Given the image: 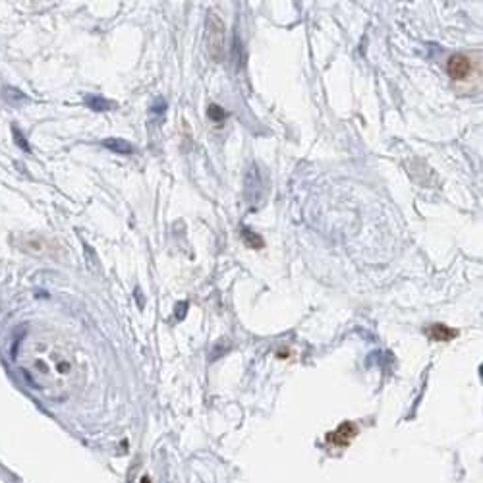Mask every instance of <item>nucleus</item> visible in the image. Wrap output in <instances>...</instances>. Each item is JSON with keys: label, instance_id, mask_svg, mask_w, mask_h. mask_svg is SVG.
I'll use <instances>...</instances> for the list:
<instances>
[{"label": "nucleus", "instance_id": "f03ea898", "mask_svg": "<svg viewBox=\"0 0 483 483\" xmlns=\"http://www.w3.org/2000/svg\"><path fill=\"white\" fill-rule=\"evenodd\" d=\"M447 72L454 81H464L472 76V61L464 54H454L447 62Z\"/></svg>", "mask_w": 483, "mask_h": 483}, {"label": "nucleus", "instance_id": "39448f33", "mask_svg": "<svg viewBox=\"0 0 483 483\" xmlns=\"http://www.w3.org/2000/svg\"><path fill=\"white\" fill-rule=\"evenodd\" d=\"M104 145L106 147H113V149H116V151H120V153H128L129 151V145L128 143H124V141H104Z\"/></svg>", "mask_w": 483, "mask_h": 483}, {"label": "nucleus", "instance_id": "423d86ee", "mask_svg": "<svg viewBox=\"0 0 483 483\" xmlns=\"http://www.w3.org/2000/svg\"><path fill=\"white\" fill-rule=\"evenodd\" d=\"M141 482H143V483H149V480H147V477H143V480H141Z\"/></svg>", "mask_w": 483, "mask_h": 483}, {"label": "nucleus", "instance_id": "f257e3e1", "mask_svg": "<svg viewBox=\"0 0 483 483\" xmlns=\"http://www.w3.org/2000/svg\"><path fill=\"white\" fill-rule=\"evenodd\" d=\"M39 356H35V373L52 387H66L74 377V362L61 346L43 340L37 345Z\"/></svg>", "mask_w": 483, "mask_h": 483}, {"label": "nucleus", "instance_id": "20e7f679", "mask_svg": "<svg viewBox=\"0 0 483 483\" xmlns=\"http://www.w3.org/2000/svg\"><path fill=\"white\" fill-rule=\"evenodd\" d=\"M429 335L435 340H450V338L457 335V331H450V328L443 327V325H435V327L429 328Z\"/></svg>", "mask_w": 483, "mask_h": 483}, {"label": "nucleus", "instance_id": "7ed1b4c3", "mask_svg": "<svg viewBox=\"0 0 483 483\" xmlns=\"http://www.w3.org/2000/svg\"><path fill=\"white\" fill-rule=\"evenodd\" d=\"M356 435V427L352 425V423H342L340 427H338L337 431L331 433L328 435V441L331 443H335V445H340V447H345V445H348L350 443V439Z\"/></svg>", "mask_w": 483, "mask_h": 483}]
</instances>
